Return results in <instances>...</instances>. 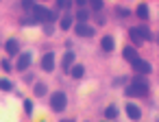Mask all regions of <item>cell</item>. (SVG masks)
Listing matches in <instances>:
<instances>
[{"label":"cell","mask_w":159,"mask_h":122,"mask_svg":"<svg viewBox=\"0 0 159 122\" xmlns=\"http://www.w3.org/2000/svg\"><path fill=\"white\" fill-rule=\"evenodd\" d=\"M129 39H131V46H142V44H146V42L152 39V31H150L146 24L131 26V29H129Z\"/></svg>","instance_id":"1"},{"label":"cell","mask_w":159,"mask_h":122,"mask_svg":"<svg viewBox=\"0 0 159 122\" xmlns=\"http://www.w3.org/2000/svg\"><path fill=\"white\" fill-rule=\"evenodd\" d=\"M48 102H50V109H52L55 113H63V111L68 109V94L61 92V89H55V92L50 94Z\"/></svg>","instance_id":"2"},{"label":"cell","mask_w":159,"mask_h":122,"mask_svg":"<svg viewBox=\"0 0 159 122\" xmlns=\"http://www.w3.org/2000/svg\"><path fill=\"white\" fill-rule=\"evenodd\" d=\"M31 63H33V52L31 50H22L18 57H16V70L18 72H24V70H29L31 68Z\"/></svg>","instance_id":"3"},{"label":"cell","mask_w":159,"mask_h":122,"mask_svg":"<svg viewBox=\"0 0 159 122\" xmlns=\"http://www.w3.org/2000/svg\"><path fill=\"white\" fill-rule=\"evenodd\" d=\"M74 35L76 37H81V39H92L94 35H96V26H92L89 22H85V24H74Z\"/></svg>","instance_id":"4"},{"label":"cell","mask_w":159,"mask_h":122,"mask_svg":"<svg viewBox=\"0 0 159 122\" xmlns=\"http://www.w3.org/2000/svg\"><path fill=\"white\" fill-rule=\"evenodd\" d=\"M39 68H42L44 72L52 74V72H55V68H57V59H55V52H46V55H42V59H39Z\"/></svg>","instance_id":"5"},{"label":"cell","mask_w":159,"mask_h":122,"mask_svg":"<svg viewBox=\"0 0 159 122\" xmlns=\"http://www.w3.org/2000/svg\"><path fill=\"white\" fill-rule=\"evenodd\" d=\"M131 70L135 72V74H142V76H148L150 72H152V66H150V61H146V59H137V61H133L131 63Z\"/></svg>","instance_id":"6"},{"label":"cell","mask_w":159,"mask_h":122,"mask_svg":"<svg viewBox=\"0 0 159 122\" xmlns=\"http://www.w3.org/2000/svg\"><path fill=\"white\" fill-rule=\"evenodd\" d=\"M2 48H5V52H7V57H18V55L22 52V50H20V39H18V37H9V39H5Z\"/></svg>","instance_id":"7"},{"label":"cell","mask_w":159,"mask_h":122,"mask_svg":"<svg viewBox=\"0 0 159 122\" xmlns=\"http://www.w3.org/2000/svg\"><path fill=\"white\" fill-rule=\"evenodd\" d=\"M124 113L133 120V122H137V120H142V107L137 105V102H133V100H129V102H124Z\"/></svg>","instance_id":"8"},{"label":"cell","mask_w":159,"mask_h":122,"mask_svg":"<svg viewBox=\"0 0 159 122\" xmlns=\"http://www.w3.org/2000/svg\"><path fill=\"white\" fill-rule=\"evenodd\" d=\"M76 63V55H74V50H66L63 52V59H61V70L68 74L70 72V68Z\"/></svg>","instance_id":"9"},{"label":"cell","mask_w":159,"mask_h":122,"mask_svg":"<svg viewBox=\"0 0 159 122\" xmlns=\"http://www.w3.org/2000/svg\"><path fill=\"white\" fill-rule=\"evenodd\" d=\"M100 50H102L105 55H111V52L116 50V39H113L111 35H102V37H100Z\"/></svg>","instance_id":"10"},{"label":"cell","mask_w":159,"mask_h":122,"mask_svg":"<svg viewBox=\"0 0 159 122\" xmlns=\"http://www.w3.org/2000/svg\"><path fill=\"white\" fill-rule=\"evenodd\" d=\"M135 16L142 20V24H146V22L150 20V9H148V2H139V5L135 7Z\"/></svg>","instance_id":"11"},{"label":"cell","mask_w":159,"mask_h":122,"mask_svg":"<svg viewBox=\"0 0 159 122\" xmlns=\"http://www.w3.org/2000/svg\"><path fill=\"white\" fill-rule=\"evenodd\" d=\"M72 24H76V22H74L72 11H63V16L59 18V29H61V31H70V29H72Z\"/></svg>","instance_id":"12"},{"label":"cell","mask_w":159,"mask_h":122,"mask_svg":"<svg viewBox=\"0 0 159 122\" xmlns=\"http://www.w3.org/2000/svg\"><path fill=\"white\" fill-rule=\"evenodd\" d=\"M122 92H124L126 98H144V96H148V92H144V89H139V87H135V85H131V83H129Z\"/></svg>","instance_id":"13"},{"label":"cell","mask_w":159,"mask_h":122,"mask_svg":"<svg viewBox=\"0 0 159 122\" xmlns=\"http://www.w3.org/2000/svg\"><path fill=\"white\" fill-rule=\"evenodd\" d=\"M142 55H137V50H135V46H124L122 48V59L126 61V63H133V61H137Z\"/></svg>","instance_id":"14"},{"label":"cell","mask_w":159,"mask_h":122,"mask_svg":"<svg viewBox=\"0 0 159 122\" xmlns=\"http://www.w3.org/2000/svg\"><path fill=\"white\" fill-rule=\"evenodd\" d=\"M129 83H131V85H135V87H139V89H144V92H150V85H148L146 76H142V74L131 76V81H129Z\"/></svg>","instance_id":"15"},{"label":"cell","mask_w":159,"mask_h":122,"mask_svg":"<svg viewBox=\"0 0 159 122\" xmlns=\"http://www.w3.org/2000/svg\"><path fill=\"white\" fill-rule=\"evenodd\" d=\"M89 18H92V11H89V7H85V9H76V13H74V22H79V24H85V22H89Z\"/></svg>","instance_id":"16"},{"label":"cell","mask_w":159,"mask_h":122,"mask_svg":"<svg viewBox=\"0 0 159 122\" xmlns=\"http://www.w3.org/2000/svg\"><path fill=\"white\" fill-rule=\"evenodd\" d=\"M68 76H72V79H83L85 76V66L83 63H74L72 68H70V72H68Z\"/></svg>","instance_id":"17"},{"label":"cell","mask_w":159,"mask_h":122,"mask_svg":"<svg viewBox=\"0 0 159 122\" xmlns=\"http://www.w3.org/2000/svg\"><path fill=\"white\" fill-rule=\"evenodd\" d=\"M120 115V109L116 107V105H109V107H105V120H113L116 122V118Z\"/></svg>","instance_id":"18"},{"label":"cell","mask_w":159,"mask_h":122,"mask_svg":"<svg viewBox=\"0 0 159 122\" xmlns=\"http://www.w3.org/2000/svg\"><path fill=\"white\" fill-rule=\"evenodd\" d=\"M87 7H89V11L100 13V11L105 9V0H87Z\"/></svg>","instance_id":"19"},{"label":"cell","mask_w":159,"mask_h":122,"mask_svg":"<svg viewBox=\"0 0 159 122\" xmlns=\"http://www.w3.org/2000/svg\"><path fill=\"white\" fill-rule=\"evenodd\" d=\"M113 16H116V18H120V20H124V18H129V16H131V9H129V7H122V5H118V7H113Z\"/></svg>","instance_id":"20"},{"label":"cell","mask_w":159,"mask_h":122,"mask_svg":"<svg viewBox=\"0 0 159 122\" xmlns=\"http://www.w3.org/2000/svg\"><path fill=\"white\" fill-rule=\"evenodd\" d=\"M33 94H35L37 98H44V96H46V85H44L42 81H37V83L33 85Z\"/></svg>","instance_id":"21"},{"label":"cell","mask_w":159,"mask_h":122,"mask_svg":"<svg viewBox=\"0 0 159 122\" xmlns=\"http://www.w3.org/2000/svg\"><path fill=\"white\" fill-rule=\"evenodd\" d=\"M0 89H2V92H13L16 89V85H13V81L11 79H0Z\"/></svg>","instance_id":"22"},{"label":"cell","mask_w":159,"mask_h":122,"mask_svg":"<svg viewBox=\"0 0 159 122\" xmlns=\"http://www.w3.org/2000/svg\"><path fill=\"white\" fill-rule=\"evenodd\" d=\"M35 5H37L35 0H20V7H22V9H24L26 13H31V11L35 9Z\"/></svg>","instance_id":"23"},{"label":"cell","mask_w":159,"mask_h":122,"mask_svg":"<svg viewBox=\"0 0 159 122\" xmlns=\"http://www.w3.org/2000/svg\"><path fill=\"white\" fill-rule=\"evenodd\" d=\"M72 2H74V0H57V9H63V11H72Z\"/></svg>","instance_id":"24"},{"label":"cell","mask_w":159,"mask_h":122,"mask_svg":"<svg viewBox=\"0 0 159 122\" xmlns=\"http://www.w3.org/2000/svg\"><path fill=\"white\" fill-rule=\"evenodd\" d=\"M24 113L26 115H33V100L31 98H24Z\"/></svg>","instance_id":"25"},{"label":"cell","mask_w":159,"mask_h":122,"mask_svg":"<svg viewBox=\"0 0 159 122\" xmlns=\"http://www.w3.org/2000/svg\"><path fill=\"white\" fill-rule=\"evenodd\" d=\"M0 68H2L5 72H11V70H13V66H11L9 59H0Z\"/></svg>","instance_id":"26"},{"label":"cell","mask_w":159,"mask_h":122,"mask_svg":"<svg viewBox=\"0 0 159 122\" xmlns=\"http://www.w3.org/2000/svg\"><path fill=\"white\" fill-rule=\"evenodd\" d=\"M74 5H76V9H85L87 7V0H74Z\"/></svg>","instance_id":"27"},{"label":"cell","mask_w":159,"mask_h":122,"mask_svg":"<svg viewBox=\"0 0 159 122\" xmlns=\"http://www.w3.org/2000/svg\"><path fill=\"white\" fill-rule=\"evenodd\" d=\"M42 26H44V33H46V35H52V31H55L52 24H42Z\"/></svg>","instance_id":"28"},{"label":"cell","mask_w":159,"mask_h":122,"mask_svg":"<svg viewBox=\"0 0 159 122\" xmlns=\"http://www.w3.org/2000/svg\"><path fill=\"white\" fill-rule=\"evenodd\" d=\"M59 122H76V120H72V118H63V120H59Z\"/></svg>","instance_id":"29"},{"label":"cell","mask_w":159,"mask_h":122,"mask_svg":"<svg viewBox=\"0 0 159 122\" xmlns=\"http://www.w3.org/2000/svg\"><path fill=\"white\" fill-rule=\"evenodd\" d=\"M102 122H113V120H102Z\"/></svg>","instance_id":"30"},{"label":"cell","mask_w":159,"mask_h":122,"mask_svg":"<svg viewBox=\"0 0 159 122\" xmlns=\"http://www.w3.org/2000/svg\"><path fill=\"white\" fill-rule=\"evenodd\" d=\"M157 122H159V118H157Z\"/></svg>","instance_id":"31"},{"label":"cell","mask_w":159,"mask_h":122,"mask_svg":"<svg viewBox=\"0 0 159 122\" xmlns=\"http://www.w3.org/2000/svg\"><path fill=\"white\" fill-rule=\"evenodd\" d=\"M87 122H89V120H87Z\"/></svg>","instance_id":"32"}]
</instances>
